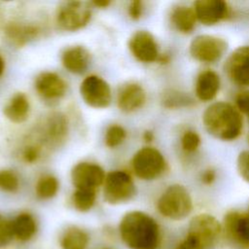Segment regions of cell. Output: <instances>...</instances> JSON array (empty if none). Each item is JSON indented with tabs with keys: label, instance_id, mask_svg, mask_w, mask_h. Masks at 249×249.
<instances>
[{
	"label": "cell",
	"instance_id": "obj_1",
	"mask_svg": "<svg viewBox=\"0 0 249 249\" xmlns=\"http://www.w3.org/2000/svg\"><path fill=\"white\" fill-rule=\"evenodd\" d=\"M202 124L209 134L222 141H233L243 131V115L230 102L211 103L202 114Z\"/></svg>",
	"mask_w": 249,
	"mask_h": 249
},
{
	"label": "cell",
	"instance_id": "obj_2",
	"mask_svg": "<svg viewBox=\"0 0 249 249\" xmlns=\"http://www.w3.org/2000/svg\"><path fill=\"white\" fill-rule=\"evenodd\" d=\"M124 242L131 249H157L160 241L158 223L141 211L126 213L120 224Z\"/></svg>",
	"mask_w": 249,
	"mask_h": 249
},
{
	"label": "cell",
	"instance_id": "obj_3",
	"mask_svg": "<svg viewBox=\"0 0 249 249\" xmlns=\"http://www.w3.org/2000/svg\"><path fill=\"white\" fill-rule=\"evenodd\" d=\"M221 232L222 226L214 216L198 214L191 220L186 236L175 249H213L219 241Z\"/></svg>",
	"mask_w": 249,
	"mask_h": 249
},
{
	"label": "cell",
	"instance_id": "obj_4",
	"mask_svg": "<svg viewBox=\"0 0 249 249\" xmlns=\"http://www.w3.org/2000/svg\"><path fill=\"white\" fill-rule=\"evenodd\" d=\"M158 211L171 220H182L193 210V199L189 191L180 184L168 186L157 202Z\"/></svg>",
	"mask_w": 249,
	"mask_h": 249
},
{
	"label": "cell",
	"instance_id": "obj_5",
	"mask_svg": "<svg viewBox=\"0 0 249 249\" xmlns=\"http://www.w3.org/2000/svg\"><path fill=\"white\" fill-rule=\"evenodd\" d=\"M132 169L137 177L143 180H154L166 170V161L156 148L144 147L137 151L131 160Z\"/></svg>",
	"mask_w": 249,
	"mask_h": 249
},
{
	"label": "cell",
	"instance_id": "obj_6",
	"mask_svg": "<svg viewBox=\"0 0 249 249\" xmlns=\"http://www.w3.org/2000/svg\"><path fill=\"white\" fill-rule=\"evenodd\" d=\"M227 48L228 44L223 38L211 34H200L191 41L189 53L196 61L212 64L223 57Z\"/></svg>",
	"mask_w": 249,
	"mask_h": 249
},
{
	"label": "cell",
	"instance_id": "obj_7",
	"mask_svg": "<svg viewBox=\"0 0 249 249\" xmlns=\"http://www.w3.org/2000/svg\"><path fill=\"white\" fill-rule=\"evenodd\" d=\"M135 195V186L125 171L109 172L104 181V198L110 204H118L129 200Z\"/></svg>",
	"mask_w": 249,
	"mask_h": 249
},
{
	"label": "cell",
	"instance_id": "obj_8",
	"mask_svg": "<svg viewBox=\"0 0 249 249\" xmlns=\"http://www.w3.org/2000/svg\"><path fill=\"white\" fill-rule=\"evenodd\" d=\"M224 70L232 84L240 88H249V46L236 48L228 56Z\"/></svg>",
	"mask_w": 249,
	"mask_h": 249
},
{
	"label": "cell",
	"instance_id": "obj_9",
	"mask_svg": "<svg viewBox=\"0 0 249 249\" xmlns=\"http://www.w3.org/2000/svg\"><path fill=\"white\" fill-rule=\"evenodd\" d=\"M91 12L89 8L78 1L61 5L56 13V22L61 29L74 31L88 24Z\"/></svg>",
	"mask_w": 249,
	"mask_h": 249
},
{
	"label": "cell",
	"instance_id": "obj_10",
	"mask_svg": "<svg viewBox=\"0 0 249 249\" xmlns=\"http://www.w3.org/2000/svg\"><path fill=\"white\" fill-rule=\"evenodd\" d=\"M80 92L84 101L94 108H106L112 95L109 85L98 76H89L81 84Z\"/></svg>",
	"mask_w": 249,
	"mask_h": 249
},
{
	"label": "cell",
	"instance_id": "obj_11",
	"mask_svg": "<svg viewBox=\"0 0 249 249\" xmlns=\"http://www.w3.org/2000/svg\"><path fill=\"white\" fill-rule=\"evenodd\" d=\"M193 9L197 21L207 26L215 25L231 16V7L223 0H198L193 4Z\"/></svg>",
	"mask_w": 249,
	"mask_h": 249
},
{
	"label": "cell",
	"instance_id": "obj_12",
	"mask_svg": "<svg viewBox=\"0 0 249 249\" xmlns=\"http://www.w3.org/2000/svg\"><path fill=\"white\" fill-rule=\"evenodd\" d=\"M128 48L133 56L141 62L151 63L157 60L159 61L160 56L157 41L154 36L146 30L135 32L129 39Z\"/></svg>",
	"mask_w": 249,
	"mask_h": 249
},
{
	"label": "cell",
	"instance_id": "obj_13",
	"mask_svg": "<svg viewBox=\"0 0 249 249\" xmlns=\"http://www.w3.org/2000/svg\"><path fill=\"white\" fill-rule=\"evenodd\" d=\"M104 170L95 163L80 162L76 164L72 170V183L76 189L94 190L104 184Z\"/></svg>",
	"mask_w": 249,
	"mask_h": 249
},
{
	"label": "cell",
	"instance_id": "obj_14",
	"mask_svg": "<svg viewBox=\"0 0 249 249\" xmlns=\"http://www.w3.org/2000/svg\"><path fill=\"white\" fill-rule=\"evenodd\" d=\"M228 237L242 248H249V213L229 212L224 219Z\"/></svg>",
	"mask_w": 249,
	"mask_h": 249
},
{
	"label": "cell",
	"instance_id": "obj_15",
	"mask_svg": "<svg viewBox=\"0 0 249 249\" xmlns=\"http://www.w3.org/2000/svg\"><path fill=\"white\" fill-rule=\"evenodd\" d=\"M221 88L219 74L209 68L201 70L195 82V94L202 102H210L215 99Z\"/></svg>",
	"mask_w": 249,
	"mask_h": 249
},
{
	"label": "cell",
	"instance_id": "obj_16",
	"mask_svg": "<svg viewBox=\"0 0 249 249\" xmlns=\"http://www.w3.org/2000/svg\"><path fill=\"white\" fill-rule=\"evenodd\" d=\"M37 92L46 99H57L65 94L66 84L55 73H41L35 81Z\"/></svg>",
	"mask_w": 249,
	"mask_h": 249
},
{
	"label": "cell",
	"instance_id": "obj_17",
	"mask_svg": "<svg viewBox=\"0 0 249 249\" xmlns=\"http://www.w3.org/2000/svg\"><path fill=\"white\" fill-rule=\"evenodd\" d=\"M145 102L146 92L139 84L128 83L119 91L118 106L125 113H131L140 109Z\"/></svg>",
	"mask_w": 249,
	"mask_h": 249
},
{
	"label": "cell",
	"instance_id": "obj_18",
	"mask_svg": "<svg viewBox=\"0 0 249 249\" xmlns=\"http://www.w3.org/2000/svg\"><path fill=\"white\" fill-rule=\"evenodd\" d=\"M169 18L173 27L182 34L192 33L197 21L193 7L186 5H177L173 7Z\"/></svg>",
	"mask_w": 249,
	"mask_h": 249
},
{
	"label": "cell",
	"instance_id": "obj_19",
	"mask_svg": "<svg viewBox=\"0 0 249 249\" xmlns=\"http://www.w3.org/2000/svg\"><path fill=\"white\" fill-rule=\"evenodd\" d=\"M61 61L68 71L76 74L83 73L89 66V53L84 47H71L64 51Z\"/></svg>",
	"mask_w": 249,
	"mask_h": 249
},
{
	"label": "cell",
	"instance_id": "obj_20",
	"mask_svg": "<svg viewBox=\"0 0 249 249\" xmlns=\"http://www.w3.org/2000/svg\"><path fill=\"white\" fill-rule=\"evenodd\" d=\"M29 102L23 93L15 94L4 108V115L13 123L24 122L29 114Z\"/></svg>",
	"mask_w": 249,
	"mask_h": 249
},
{
	"label": "cell",
	"instance_id": "obj_21",
	"mask_svg": "<svg viewBox=\"0 0 249 249\" xmlns=\"http://www.w3.org/2000/svg\"><path fill=\"white\" fill-rule=\"evenodd\" d=\"M12 230L14 236L25 241L35 234L37 226L34 218L30 214L21 213L12 222Z\"/></svg>",
	"mask_w": 249,
	"mask_h": 249
},
{
	"label": "cell",
	"instance_id": "obj_22",
	"mask_svg": "<svg viewBox=\"0 0 249 249\" xmlns=\"http://www.w3.org/2000/svg\"><path fill=\"white\" fill-rule=\"evenodd\" d=\"M161 104L167 109H180L190 107L194 104L193 98L178 89H168L161 94Z\"/></svg>",
	"mask_w": 249,
	"mask_h": 249
},
{
	"label": "cell",
	"instance_id": "obj_23",
	"mask_svg": "<svg viewBox=\"0 0 249 249\" xmlns=\"http://www.w3.org/2000/svg\"><path fill=\"white\" fill-rule=\"evenodd\" d=\"M46 133L50 141L57 143L64 139L67 134V121L59 113L53 114L47 122Z\"/></svg>",
	"mask_w": 249,
	"mask_h": 249
},
{
	"label": "cell",
	"instance_id": "obj_24",
	"mask_svg": "<svg viewBox=\"0 0 249 249\" xmlns=\"http://www.w3.org/2000/svg\"><path fill=\"white\" fill-rule=\"evenodd\" d=\"M88 243V233L76 227L69 228L61 238V246L63 249H86Z\"/></svg>",
	"mask_w": 249,
	"mask_h": 249
},
{
	"label": "cell",
	"instance_id": "obj_25",
	"mask_svg": "<svg viewBox=\"0 0 249 249\" xmlns=\"http://www.w3.org/2000/svg\"><path fill=\"white\" fill-rule=\"evenodd\" d=\"M6 33L9 36V38L13 40L15 43L21 45L36 37L38 30L36 27L33 26L11 25L7 28Z\"/></svg>",
	"mask_w": 249,
	"mask_h": 249
},
{
	"label": "cell",
	"instance_id": "obj_26",
	"mask_svg": "<svg viewBox=\"0 0 249 249\" xmlns=\"http://www.w3.org/2000/svg\"><path fill=\"white\" fill-rule=\"evenodd\" d=\"M96 191L88 190V189H76L72 200L76 209L79 211H88L89 210L95 201Z\"/></svg>",
	"mask_w": 249,
	"mask_h": 249
},
{
	"label": "cell",
	"instance_id": "obj_27",
	"mask_svg": "<svg viewBox=\"0 0 249 249\" xmlns=\"http://www.w3.org/2000/svg\"><path fill=\"white\" fill-rule=\"evenodd\" d=\"M58 191V181L53 175L42 176L36 184V194L40 198H51Z\"/></svg>",
	"mask_w": 249,
	"mask_h": 249
},
{
	"label": "cell",
	"instance_id": "obj_28",
	"mask_svg": "<svg viewBox=\"0 0 249 249\" xmlns=\"http://www.w3.org/2000/svg\"><path fill=\"white\" fill-rule=\"evenodd\" d=\"M201 139L199 134L193 129L185 130L180 137V146L186 154H193L196 152L200 146Z\"/></svg>",
	"mask_w": 249,
	"mask_h": 249
},
{
	"label": "cell",
	"instance_id": "obj_29",
	"mask_svg": "<svg viewBox=\"0 0 249 249\" xmlns=\"http://www.w3.org/2000/svg\"><path fill=\"white\" fill-rule=\"evenodd\" d=\"M125 135V130L123 126L118 124H112L106 130L105 143L108 147H117L124 142Z\"/></svg>",
	"mask_w": 249,
	"mask_h": 249
},
{
	"label": "cell",
	"instance_id": "obj_30",
	"mask_svg": "<svg viewBox=\"0 0 249 249\" xmlns=\"http://www.w3.org/2000/svg\"><path fill=\"white\" fill-rule=\"evenodd\" d=\"M18 178L13 171H0V190L5 192H15L18 189Z\"/></svg>",
	"mask_w": 249,
	"mask_h": 249
},
{
	"label": "cell",
	"instance_id": "obj_31",
	"mask_svg": "<svg viewBox=\"0 0 249 249\" xmlns=\"http://www.w3.org/2000/svg\"><path fill=\"white\" fill-rule=\"evenodd\" d=\"M236 169L239 176L249 183V150L240 152L236 159Z\"/></svg>",
	"mask_w": 249,
	"mask_h": 249
},
{
	"label": "cell",
	"instance_id": "obj_32",
	"mask_svg": "<svg viewBox=\"0 0 249 249\" xmlns=\"http://www.w3.org/2000/svg\"><path fill=\"white\" fill-rule=\"evenodd\" d=\"M13 236L12 222H9L4 217L0 216V247L7 245Z\"/></svg>",
	"mask_w": 249,
	"mask_h": 249
},
{
	"label": "cell",
	"instance_id": "obj_33",
	"mask_svg": "<svg viewBox=\"0 0 249 249\" xmlns=\"http://www.w3.org/2000/svg\"><path fill=\"white\" fill-rule=\"evenodd\" d=\"M235 106L241 114L246 115L249 120V89H244L236 94Z\"/></svg>",
	"mask_w": 249,
	"mask_h": 249
},
{
	"label": "cell",
	"instance_id": "obj_34",
	"mask_svg": "<svg viewBox=\"0 0 249 249\" xmlns=\"http://www.w3.org/2000/svg\"><path fill=\"white\" fill-rule=\"evenodd\" d=\"M142 13H143V3L138 0L132 1L128 8L129 17L133 19H138L141 18Z\"/></svg>",
	"mask_w": 249,
	"mask_h": 249
},
{
	"label": "cell",
	"instance_id": "obj_35",
	"mask_svg": "<svg viewBox=\"0 0 249 249\" xmlns=\"http://www.w3.org/2000/svg\"><path fill=\"white\" fill-rule=\"evenodd\" d=\"M216 180V172L212 168H206L200 173V181L204 185H211Z\"/></svg>",
	"mask_w": 249,
	"mask_h": 249
},
{
	"label": "cell",
	"instance_id": "obj_36",
	"mask_svg": "<svg viewBox=\"0 0 249 249\" xmlns=\"http://www.w3.org/2000/svg\"><path fill=\"white\" fill-rule=\"evenodd\" d=\"M39 156V149L35 146L26 147L23 151V159L27 162H33Z\"/></svg>",
	"mask_w": 249,
	"mask_h": 249
},
{
	"label": "cell",
	"instance_id": "obj_37",
	"mask_svg": "<svg viewBox=\"0 0 249 249\" xmlns=\"http://www.w3.org/2000/svg\"><path fill=\"white\" fill-rule=\"evenodd\" d=\"M93 4H94L95 6H97V7L104 8V7H107V6L110 4V2H109V1H94Z\"/></svg>",
	"mask_w": 249,
	"mask_h": 249
},
{
	"label": "cell",
	"instance_id": "obj_38",
	"mask_svg": "<svg viewBox=\"0 0 249 249\" xmlns=\"http://www.w3.org/2000/svg\"><path fill=\"white\" fill-rule=\"evenodd\" d=\"M153 138H154V135H153V133H152L151 131H145V132H144V139H145L147 142L152 141Z\"/></svg>",
	"mask_w": 249,
	"mask_h": 249
},
{
	"label": "cell",
	"instance_id": "obj_39",
	"mask_svg": "<svg viewBox=\"0 0 249 249\" xmlns=\"http://www.w3.org/2000/svg\"><path fill=\"white\" fill-rule=\"evenodd\" d=\"M4 68H5V62H4V59L2 58V56L0 55V76L2 75V73L4 71Z\"/></svg>",
	"mask_w": 249,
	"mask_h": 249
},
{
	"label": "cell",
	"instance_id": "obj_40",
	"mask_svg": "<svg viewBox=\"0 0 249 249\" xmlns=\"http://www.w3.org/2000/svg\"><path fill=\"white\" fill-rule=\"evenodd\" d=\"M248 142H249V137H248Z\"/></svg>",
	"mask_w": 249,
	"mask_h": 249
},
{
	"label": "cell",
	"instance_id": "obj_41",
	"mask_svg": "<svg viewBox=\"0 0 249 249\" xmlns=\"http://www.w3.org/2000/svg\"><path fill=\"white\" fill-rule=\"evenodd\" d=\"M248 213H249V211H248Z\"/></svg>",
	"mask_w": 249,
	"mask_h": 249
}]
</instances>
